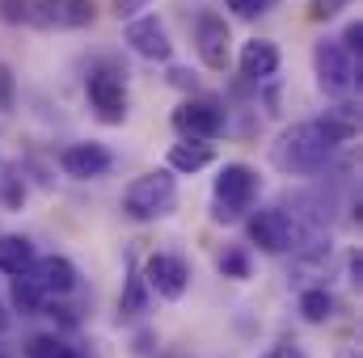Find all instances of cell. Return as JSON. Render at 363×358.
Masks as SVG:
<instances>
[{
	"label": "cell",
	"instance_id": "obj_1",
	"mask_svg": "<svg viewBox=\"0 0 363 358\" xmlns=\"http://www.w3.org/2000/svg\"><path fill=\"white\" fill-rule=\"evenodd\" d=\"M334 152H338V139L317 118V122L287 127L279 135V144L271 148V161H274V169H283V173H321Z\"/></svg>",
	"mask_w": 363,
	"mask_h": 358
},
{
	"label": "cell",
	"instance_id": "obj_2",
	"mask_svg": "<svg viewBox=\"0 0 363 358\" xmlns=\"http://www.w3.org/2000/svg\"><path fill=\"white\" fill-rule=\"evenodd\" d=\"M174 202H178V181L169 169H152V173L135 178L123 194V211L131 219H161L174 211Z\"/></svg>",
	"mask_w": 363,
	"mask_h": 358
},
{
	"label": "cell",
	"instance_id": "obj_3",
	"mask_svg": "<svg viewBox=\"0 0 363 358\" xmlns=\"http://www.w3.org/2000/svg\"><path fill=\"white\" fill-rule=\"evenodd\" d=\"M254 194H258V173L250 165H224L220 178H216V211H211V219L233 224L254 202Z\"/></svg>",
	"mask_w": 363,
	"mask_h": 358
},
{
	"label": "cell",
	"instance_id": "obj_4",
	"mask_svg": "<svg viewBox=\"0 0 363 358\" xmlns=\"http://www.w3.org/2000/svg\"><path fill=\"white\" fill-rule=\"evenodd\" d=\"M313 68H317V85L330 97H347L355 89V59L338 47V42H317L313 47Z\"/></svg>",
	"mask_w": 363,
	"mask_h": 358
},
{
	"label": "cell",
	"instance_id": "obj_5",
	"mask_svg": "<svg viewBox=\"0 0 363 358\" xmlns=\"http://www.w3.org/2000/svg\"><path fill=\"white\" fill-rule=\"evenodd\" d=\"M250 241H254L262 253H287V249L296 245V224H291L287 211L267 207V211H258V215L250 219Z\"/></svg>",
	"mask_w": 363,
	"mask_h": 358
},
{
	"label": "cell",
	"instance_id": "obj_6",
	"mask_svg": "<svg viewBox=\"0 0 363 358\" xmlns=\"http://www.w3.org/2000/svg\"><path fill=\"white\" fill-rule=\"evenodd\" d=\"M89 101L101 122H123L127 118V76L123 72H93Z\"/></svg>",
	"mask_w": 363,
	"mask_h": 358
},
{
	"label": "cell",
	"instance_id": "obj_7",
	"mask_svg": "<svg viewBox=\"0 0 363 358\" xmlns=\"http://www.w3.org/2000/svg\"><path fill=\"white\" fill-rule=\"evenodd\" d=\"M228 21L216 17V13H203L194 21V47H199V59L211 68V72H224L228 68Z\"/></svg>",
	"mask_w": 363,
	"mask_h": 358
},
{
	"label": "cell",
	"instance_id": "obj_8",
	"mask_svg": "<svg viewBox=\"0 0 363 358\" xmlns=\"http://www.w3.org/2000/svg\"><path fill=\"white\" fill-rule=\"evenodd\" d=\"M144 282L161 295V299H182L186 287H190V266L174 258V253H152L148 266H144Z\"/></svg>",
	"mask_w": 363,
	"mask_h": 358
},
{
	"label": "cell",
	"instance_id": "obj_9",
	"mask_svg": "<svg viewBox=\"0 0 363 358\" xmlns=\"http://www.w3.org/2000/svg\"><path fill=\"white\" fill-rule=\"evenodd\" d=\"M174 127L190 139H216L224 131V110L211 101H182L174 110Z\"/></svg>",
	"mask_w": 363,
	"mask_h": 358
},
{
	"label": "cell",
	"instance_id": "obj_10",
	"mask_svg": "<svg viewBox=\"0 0 363 358\" xmlns=\"http://www.w3.org/2000/svg\"><path fill=\"white\" fill-rule=\"evenodd\" d=\"M127 42H131V51H135V55L157 59V64H165V59L174 55L169 30H165L157 17H135V21H127Z\"/></svg>",
	"mask_w": 363,
	"mask_h": 358
},
{
	"label": "cell",
	"instance_id": "obj_11",
	"mask_svg": "<svg viewBox=\"0 0 363 358\" xmlns=\"http://www.w3.org/2000/svg\"><path fill=\"white\" fill-rule=\"evenodd\" d=\"M60 165H64L68 178L89 181V178H101V173L110 169V152H106L101 144H68V148L60 152Z\"/></svg>",
	"mask_w": 363,
	"mask_h": 358
},
{
	"label": "cell",
	"instance_id": "obj_12",
	"mask_svg": "<svg viewBox=\"0 0 363 358\" xmlns=\"http://www.w3.org/2000/svg\"><path fill=\"white\" fill-rule=\"evenodd\" d=\"M241 76L245 81H267L279 72V47H274L271 38H250L245 47H241Z\"/></svg>",
	"mask_w": 363,
	"mask_h": 358
},
{
	"label": "cell",
	"instance_id": "obj_13",
	"mask_svg": "<svg viewBox=\"0 0 363 358\" xmlns=\"http://www.w3.org/2000/svg\"><path fill=\"white\" fill-rule=\"evenodd\" d=\"M30 270H34V282L47 295H68L77 287V266L68 258H43V262H34Z\"/></svg>",
	"mask_w": 363,
	"mask_h": 358
},
{
	"label": "cell",
	"instance_id": "obj_14",
	"mask_svg": "<svg viewBox=\"0 0 363 358\" xmlns=\"http://www.w3.org/2000/svg\"><path fill=\"white\" fill-rule=\"evenodd\" d=\"M34 266V245L26 236H0V274L17 278V274H30Z\"/></svg>",
	"mask_w": 363,
	"mask_h": 358
},
{
	"label": "cell",
	"instance_id": "obj_15",
	"mask_svg": "<svg viewBox=\"0 0 363 358\" xmlns=\"http://www.w3.org/2000/svg\"><path fill=\"white\" fill-rule=\"evenodd\" d=\"M211 161H216L211 144H199V139H194V144L186 139V144H174V148H169V169H178V173H199V169H207Z\"/></svg>",
	"mask_w": 363,
	"mask_h": 358
},
{
	"label": "cell",
	"instance_id": "obj_16",
	"mask_svg": "<svg viewBox=\"0 0 363 358\" xmlns=\"http://www.w3.org/2000/svg\"><path fill=\"white\" fill-rule=\"evenodd\" d=\"M43 299H47V291L30 274H17V282H13V308L21 316H34V312H43Z\"/></svg>",
	"mask_w": 363,
	"mask_h": 358
},
{
	"label": "cell",
	"instance_id": "obj_17",
	"mask_svg": "<svg viewBox=\"0 0 363 358\" xmlns=\"http://www.w3.org/2000/svg\"><path fill=\"white\" fill-rule=\"evenodd\" d=\"M300 316H304L308 325H325V321L334 316V295L321 291V287L304 291V295H300Z\"/></svg>",
	"mask_w": 363,
	"mask_h": 358
},
{
	"label": "cell",
	"instance_id": "obj_18",
	"mask_svg": "<svg viewBox=\"0 0 363 358\" xmlns=\"http://www.w3.org/2000/svg\"><path fill=\"white\" fill-rule=\"evenodd\" d=\"M123 312H144L148 308V287H144V278L131 270L127 274V287H123V304H118Z\"/></svg>",
	"mask_w": 363,
	"mask_h": 358
},
{
	"label": "cell",
	"instance_id": "obj_19",
	"mask_svg": "<svg viewBox=\"0 0 363 358\" xmlns=\"http://www.w3.org/2000/svg\"><path fill=\"white\" fill-rule=\"evenodd\" d=\"M220 274L224 278H250V253L245 249H228L220 258Z\"/></svg>",
	"mask_w": 363,
	"mask_h": 358
},
{
	"label": "cell",
	"instance_id": "obj_20",
	"mask_svg": "<svg viewBox=\"0 0 363 358\" xmlns=\"http://www.w3.org/2000/svg\"><path fill=\"white\" fill-rule=\"evenodd\" d=\"M17 105V81H13V68L0 64V110H13Z\"/></svg>",
	"mask_w": 363,
	"mask_h": 358
},
{
	"label": "cell",
	"instance_id": "obj_21",
	"mask_svg": "<svg viewBox=\"0 0 363 358\" xmlns=\"http://www.w3.org/2000/svg\"><path fill=\"white\" fill-rule=\"evenodd\" d=\"M338 47H342V51H347L351 59L359 55V47H363V25H359V21H351V25L342 30V38H338Z\"/></svg>",
	"mask_w": 363,
	"mask_h": 358
},
{
	"label": "cell",
	"instance_id": "obj_22",
	"mask_svg": "<svg viewBox=\"0 0 363 358\" xmlns=\"http://www.w3.org/2000/svg\"><path fill=\"white\" fill-rule=\"evenodd\" d=\"M342 4H347V0H313V4H308V17H313V21H330Z\"/></svg>",
	"mask_w": 363,
	"mask_h": 358
},
{
	"label": "cell",
	"instance_id": "obj_23",
	"mask_svg": "<svg viewBox=\"0 0 363 358\" xmlns=\"http://www.w3.org/2000/svg\"><path fill=\"white\" fill-rule=\"evenodd\" d=\"M17 173H9V181H4V207H21L26 202V185H17Z\"/></svg>",
	"mask_w": 363,
	"mask_h": 358
},
{
	"label": "cell",
	"instance_id": "obj_24",
	"mask_svg": "<svg viewBox=\"0 0 363 358\" xmlns=\"http://www.w3.org/2000/svg\"><path fill=\"white\" fill-rule=\"evenodd\" d=\"M228 8H233L237 17H245V21H250V17H258V13H267V8H262V0H228Z\"/></svg>",
	"mask_w": 363,
	"mask_h": 358
},
{
	"label": "cell",
	"instance_id": "obj_25",
	"mask_svg": "<svg viewBox=\"0 0 363 358\" xmlns=\"http://www.w3.org/2000/svg\"><path fill=\"white\" fill-rule=\"evenodd\" d=\"M43 358H81V350H77V346H64V342H55V346H51Z\"/></svg>",
	"mask_w": 363,
	"mask_h": 358
},
{
	"label": "cell",
	"instance_id": "obj_26",
	"mask_svg": "<svg viewBox=\"0 0 363 358\" xmlns=\"http://www.w3.org/2000/svg\"><path fill=\"white\" fill-rule=\"evenodd\" d=\"M262 358H304V350H300V346H274V350H267Z\"/></svg>",
	"mask_w": 363,
	"mask_h": 358
},
{
	"label": "cell",
	"instance_id": "obj_27",
	"mask_svg": "<svg viewBox=\"0 0 363 358\" xmlns=\"http://www.w3.org/2000/svg\"><path fill=\"white\" fill-rule=\"evenodd\" d=\"M169 81H174V85H190V89H194V76H190L186 68H174V72H169Z\"/></svg>",
	"mask_w": 363,
	"mask_h": 358
},
{
	"label": "cell",
	"instance_id": "obj_28",
	"mask_svg": "<svg viewBox=\"0 0 363 358\" xmlns=\"http://www.w3.org/2000/svg\"><path fill=\"white\" fill-rule=\"evenodd\" d=\"M351 282H355V287L363 282V258H359V253L351 258Z\"/></svg>",
	"mask_w": 363,
	"mask_h": 358
},
{
	"label": "cell",
	"instance_id": "obj_29",
	"mask_svg": "<svg viewBox=\"0 0 363 358\" xmlns=\"http://www.w3.org/2000/svg\"><path fill=\"white\" fill-rule=\"evenodd\" d=\"M4 325H9V316H4V308H0V329H4Z\"/></svg>",
	"mask_w": 363,
	"mask_h": 358
},
{
	"label": "cell",
	"instance_id": "obj_30",
	"mask_svg": "<svg viewBox=\"0 0 363 358\" xmlns=\"http://www.w3.org/2000/svg\"><path fill=\"white\" fill-rule=\"evenodd\" d=\"M271 4H279V0H262V8H271Z\"/></svg>",
	"mask_w": 363,
	"mask_h": 358
}]
</instances>
